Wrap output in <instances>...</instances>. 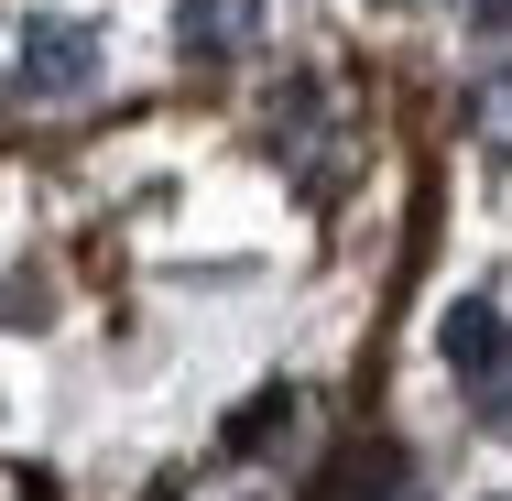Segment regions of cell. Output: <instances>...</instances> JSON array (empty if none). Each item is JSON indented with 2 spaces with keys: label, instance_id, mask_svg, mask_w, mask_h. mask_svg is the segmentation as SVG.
Returning a JSON list of instances; mask_svg holds the SVG:
<instances>
[{
  "label": "cell",
  "instance_id": "obj_1",
  "mask_svg": "<svg viewBox=\"0 0 512 501\" xmlns=\"http://www.w3.org/2000/svg\"><path fill=\"white\" fill-rule=\"evenodd\" d=\"M109 66L99 22H77V11H33L22 33H11V77H22V99H88Z\"/></svg>",
  "mask_w": 512,
  "mask_h": 501
},
{
  "label": "cell",
  "instance_id": "obj_2",
  "mask_svg": "<svg viewBox=\"0 0 512 501\" xmlns=\"http://www.w3.org/2000/svg\"><path fill=\"white\" fill-rule=\"evenodd\" d=\"M436 360L469 382V393H491L502 382V360H512V327H502V305L491 295H458L447 316H436Z\"/></svg>",
  "mask_w": 512,
  "mask_h": 501
},
{
  "label": "cell",
  "instance_id": "obj_3",
  "mask_svg": "<svg viewBox=\"0 0 512 501\" xmlns=\"http://www.w3.org/2000/svg\"><path fill=\"white\" fill-rule=\"evenodd\" d=\"M262 44V0H175V55L186 66H229Z\"/></svg>",
  "mask_w": 512,
  "mask_h": 501
},
{
  "label": "cell",
  "instance_id": "obj_4",
  "mask_svg": "<svg viewBox=\"0 0 512 501\" xmlns=\"http://www.w3.org/2000/svg\"><path fill=\"white\" fill-rule=\"evenodd\" d=\"M284 414H295V393H262V403H240V414H229V447H240V458H251V447H273V425H284Z\"/></svg>",
  "mask_w": 512,
  "mask_h": 501
},
{
  "label": "cell",
  "instance_id": "obj_5",
  "mask_svg": "<svg viewBox=\"0 0 512 501\" xmlns=\"http://www.w3.org/2000/svg\"><path fill=\"white\" fill-rule=\"evenodd\" d=\"M480 131H502V142H512V66L491 77V88H480Z\"/></svg>",
  "mask_w": 512,
  "mask_h": 501
},
{
  "label": "cell",
  "instance_id": "obj_6",
  "mask_svg": "<svg viewBox=\"0 0 512 501\" xmlns=\"http://www.w3.org/2000/svg\"><path fill=\"white\" fill-rule=\"evenodd\" d=\"M469 33L480 44H512V0H469Z\"/></svg>",
  "mask_w": 512,
  "mask_h": 501
}]
</instances>
